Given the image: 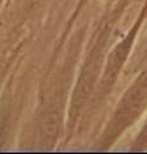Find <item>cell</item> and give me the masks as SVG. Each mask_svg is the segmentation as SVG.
<instances>
[{"mask_svg":"<svg viewBox=\"0 0 147 154\" xmlns=\"http://www.w3.org/2000/svg\"><path fill=\"white\" fill-rule=\"evenodd\" d=\"M147 100V73L138 81L133 89L129 91V95L125 98L124 104L120 108V114L124 118H130L132 114L142 109L145 102Z\"/></svg>","mask_w":147,"mask_h":154,"instance_id":"1","label":"cell"}]
</instances>
